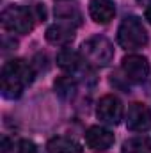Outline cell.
Here are the masks:
<instances>
[{"label": "cell", "mask_w": 151, "mask_h": 153, "mask_svg": "<svg viewBox=\"0 0 151 153\" xmlns=\"http://www.w3.org/2000/svg\"><path fill=\"white\" fill-rule=\"evenodd\" d=\"M36 76V70L32 64L25 62L23 59H13L4 64L2 68V96L7 100L20 98L23 89L32 84Z\"/></svg>", "instance_id": "6da1fadb"}, {"label": "cell", "mask_w": 151, "mask_h": 153, "mask_svg": "<svg viewBox=\"0 0 151 153\" xmlns=\"http://www.w3.org/2000/svg\"><path fill=\"white\" fill-rule=\"evenodd\" d=\"M80 55L84 57L87 66L105 68L114 59V45L103 36H93L82 43Z\"/></svg>", "instance_id": "7a4b0ae2"}, {"label": "cell", "mask_w": 151, "mask_h": 153, "mask_svg": "<svg viewBox=\"0 0 151 153\" xmlns=\"http://www.w3.org/2000/svg\"><path fill=\"white\" fill-rule=\"evenodd\" d=\"M2 27L9 32L14 34H29L34 29L36 14L32 7H23V5H9L2 11L0 16Z\"/></svg>", "instance_id": "3957f363"}, {"label": "cell", "mask_w": 151, "mask_h": 153, "mask_svg": "<svg viewBox=\"0 0 151 153\" xmlns=\"http://www.w3.org/2000/svg\"><path fill=\"white\" fill-rule=\"evenodd\" d=\"M117 43L124 50H139L148 45V32L137 16H126L117 29Z\"/></svg>", "instance_id": "277c9868"}, {"label": "cell", "mask_w": 151, "mask_h": 153, "mask_svg": "<svg viewBox=\"0 0 151 153\" xmlns=\"http://www.w3.org/2000/svg\"><path fill=\"white\" fill-rule=\"evenodd\" d=\"M121 70L130 82L141 84L150 75V62L142 55H126L121 62Z\"/></svg>", "instance_id": "5b68a950"}, {"label": "cell", "mask_w": 151, "mask_h": 153, "mask_svg": "<svg viewBox=\"0 0 151 153\" xmlns=\"http://www.w3.org/2000/svg\"><path fill=\"white\" fill-rule=\"evenodd\" d=\"M96 116L100 121L107 125H117L123 117V103L117 96L114 94H105L96 107Z\"/></svg>", "instance_id": "8992f818"}, {"label": "cell", "mask_w": 151, "mask_h": 153, "mask_svg": "<svg viewBox=\"0 0 151 153\" xmlns=\"http://www.w3.org/2000/svg\"><path fill=\"white\" fill-rule=\"evenodd\" d=\"M114 141H115V137L112 132L100 125H94V126L87 128V132H85V144L93 152H107L114 144Z\"/></svg>", "instance_id": "52a82bcc"}, {"label": "cell", "mask_w": 151, "mask_h": 153, "mask_svg": "<svg viewBox=\"0 0 151 153\" xmlns=\"http://www.w3.org/2000/svg\"><path fill=\"white\" fill-rule=\"evenodd\" d=\"M126 126L132 132H146L151 126V111L144 103H132L126 114Z\"/></svg>", "instance_id": "ba28073f"}, {"label": "cell", "mask_w": 151, "mask_h": 153, "mask_svg": "<svg viewBox=\"0 0 151 153\" xmlns=\"http://www.w3.org/2000/svg\"><path fill=\"white\" fill-rule=\"evenodd\" d=\"M46 41L55 45V46H66L75 39V27L64 22L53 23L46 29Z\"/></svg>", "instance_id": "9c48e42d"}, {"label": "cell", "mask_w": 151, "mask_h": 153, "mask_svg": "<svg viewBox=\"0 0 151 153\" xmlns=\"http://www.w3.org/2000/svg\"><path fill=\"white\" fill-rule=\"evenodd\" d=\"M89 14L96 23H109L115 16V5L112 0H91L89 2Z\"/></svg>", "instance_id": "30bf717a"}, {"label": "cell", "mask_w": 151, "mask_h": 153, "mask_svg": "<svg viewBox=\"0 0 151 153\" xmlns=\"http://www.w3.org/2000/svg\"><path fill=\"white\" fill-rule=\"evenodd\" d=\"M85 61L84 57L78 53V52H73L71 48H62L59 53H57V66L68 73H76L84 68ZM87 66V64H85Z\"/></svg>", "instance_id": "8fae6325"}, {"label": "cell", "mask_w": 151, "mask_h": 153, "mask_svg": "<svg viewBox=\"0 0 151 153\" xmlns=\"http://www.w3.org/2000/svg\"><path fill=\"white\" fill-rule=\"evenodd\" d=\"M48 153H82V146L68 137H55L46 144Z\"/></svg>", "instance_id": "7c38bea8"}, {"label": "cell", "mask_w": 151, "mask_h": 153, "mask_svg": "<svg viewBox=\"0 0 151 153\" xmlns=\"http://www.w3.org/2000/svg\"><path fill=\"white\" fill-rule=\"evenodd\" d=\"M121 153H151V139L150 137H133L123 144Z\"/></svg>", "instance_id": "4fadbf2b"}, {"label": "cell", "mask_w": 151, "mask_h": 153, "mask_svg": "<svg viewBox=\"0 0 151 153\" xmlns=\"http://www.w3.org/2000/svg\"><path fill=\"white\" fill-rule=\"evenodd\" d=\"M55 14L57 18H61L64 23H73V25H80L82 23V14L80 11L76 9L75 5H61L55 9Z\"/></svg>", "instance_id": "5bb4252c"}, {"label": "cell", "mask_w": 151, "mask_h": 153, "mask_svg": "<svg viewBox=\"0 0 151 153\" xmlns=\"http://www.w3.org/2000/svg\"><path fill=\"white\" fill-rule=\"evenodd\" d=\"M76 89V82L73 80V76H61L55 80V93L62 98H70L73 96Z\"/></svg>", "instance_id": "9a60e30c"}, {"label": "cell", "mask_w": 151, "mask_h": 153, "mask_svg": "<svg viewBox=\"0 0 151 153\" xmlns=\"http://www.w3.org/2000/svg\"><path fill=\"white\" fill-rule=\"evenodd\" d=\"M18 153H38V148L32 141L23 139V141L18 143Z\"/></svg>", "instance_id": "2e32d148"}, {"label": "cell", "mask_w": 151, "mask_h": 153, "mask_svg": "<svg viewBox=\"0 0 151 153\" xmlns=\"http://www.w3.org/2000/svg\"><path fill=\"white\" fill-rule=\"evenodd\" d=\"M146 20L151 23V7H148V9H146Z\"/></svg>", "instance_id": "e0dca14e"}, {"label": "cell", "mask_w": 151, "mask_h": 153, "mask_svg": "<svg viewBox=\"0 0 151 153\" xmlns=\"http://www.w3.org/2000/svg\"><path fill=\"white\" fill-rule=\"evenodd\" d=\"M61 2H64V0H61Z\"/></svg>", "instance_id": "ac0fdd59"}]
</instances>
